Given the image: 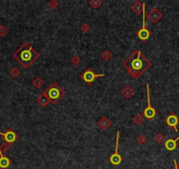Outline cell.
I'll return each instance as SVG.
<instances>
[{
    "mask_svg": "<svg viewBox=\"0 0 179 169\" xmlns=\"http://www.w3.org/2000/svg\"><path fill=\"white\" fill-rule=\"evenodd\" d=\"M37 101H38V103L41 106V107H43V108H45L46 106H48V104L49 103V100H48V99L44 95V94L42 93L39 97H38V99H37Z\"/></svg>",
    "mask_w": 179,
    "mask_h": 169,
    "instance_id": "16",
    "label": "cell"
},
{
    "mask_svg": "<svg viewBox=\"0 0 179 169\" xmlns=\"http://www.w3.org/2000/svg\"><path fill=\"white\" fill-rule=\"evenodd\" d=\"M179 140V137L176 138V139H173V138H170L168 139L165 143H164V146L165 148L170 151V152H172L174 150H176V146H177V141Z\"/></svg>",
    "mask_w": 179,
    "mask_h": 169,
    "instance_id": "12",
    "label": "cell"
},
{
    "mask_svg": "<svg viewBox=\"0 0 179 169\" xmlns=\"http://www.w3.org/2000/svg\"><path fill=\"white\" fill-rule=\"evenodd\" d=\"M71 63H72L74 65H79L80 63H81V59L79 58V56L75 55V56H73L72 59H71Z\"/></svg>",
    "mask_w": 179,
    "mask_h": 169,
    "instance_id": "25",
    "label": "cell"
},
{
    "mask_svg": "<svg viewBox=\"0 0 179 169\" xmlns=\"http://www.w3.org/2000/svg\"><path fill=\"white\" fill-rule=\"evenodd\" d=\"M10 147H11V144H9L5 142H3L1 144H0V152L5 154L10 150Z\"/></svg>",
    "mask_w": 179,
    "mask_h": 169,
    "instance_id": "18",
    "label": "cell"
},
{
    "mask_svg": "<svg viewBox=\"0 0 179 169\" xmlns=\"http://www.w3.org/2000/svg\"><path fill=\"white\" fill-rule=\"evenodd\" d=\"M105 74H95L91 68L86 69L81 75V78L88 85H91L94 82L95 79H97L99 77H104Z\"/></svg>",
    "mask_w": 179,
    "mask_h": 169,
    "instance_id": "7",
    "label": "cell"
},
{
    "mask_svg": "<svg viewBox=\"0 0 179 169\" xmlns=\"http://www.w3.org/2000/svg\"><path fill=\"white\" fill-rule=\"evenodd\" d=\"M122 95L124 96L125 98L127 99H129L132 97V95H133L134 92H133V90L129 86H127L124 89L122 90V92H121Z\"/></svg>",
    "mask_w": 179,
    "mask_h": 169,
    "instance_id": "15",
    "label": "cell"
},
{
    "mask_svg": "<svg viewBox=\"0 0 179 169\" xmlns=\"http://www.w3.org/2000/svg\"><path fill=\"white\" fill-rule=\"evenodd\" d=\"M89 4L94 9H97V8H98L100 5H102V1H101V0H91V1L89 2Z\"/></svg>",
    "mask_w": 179,
    "mask_h": 169,
    "instance_id": "20",
    "label": "cell"
},
{
    "mask_svg": "<svg viewBox=\"0 0 179 169\" xmlns=\"http://www.w3.org/2000/svg\"><path fill=\"white\" fill-rule=\"evenodd\" d=\"M147 16L153 23H157V22L162 18V13L156 7H153Z\"/></svg>",
    "mask_w": 179,
    "mask_h": 169,
    "instance_id": "10",
    "label": "cell"
},
{
    "mask_svg": "<svg viewBox=\"0 0 179 169\" xmlns=\"http://www.w3.org/2000/svg\"><path fill=\"white\" fill-rule=\"evenodd\" d=\"M7 33V28L4 25H0V36H5Z\"/></svg>",
    "mask_w": 179,
    "mask_h": 169,
    "instance_id": "26",
    "label": "cell"
},
{
    "mask_svg": "<svg viewBox=\"0 0 179 169\" xmlns=\"http://www.w3.org/2000/svg\"><path fill=\"white\" fill-rule=\"evenodd\" d=\"M111 121L106 116L101 117L97 122V125L101 128L102 130H107L111 126Z\"/></svg>",
    "mask_w": 179,
    "mask_h": 169,
    "instance_id": "13",
    "label": "cell"
},
{
    "mask_svg": "<svg viewBox=\"0 0 179 169\" xmlns=\"http://www.w3.org/2000/svg\"><path fill=\"white\" fill-rule=\"evenodd\" d=\"M48 6L51 9H56L59 6V3L56 1V0H51V1L48 3Z\"/></svg>",
    "mask_w": 179,
    "mask_h": 169,
    "instance_id": "24",
    "label": "cell"
},
{
    "mask_svg": "<svg viewBox=\"0 0 179 169\" xmlns=\"http://www.w3.org/2000/svg\"><path fill=\"white\" fill-rule=\"evenodd\" d=\"M43 94L48 99L49 102L54 105L57 104L58 101L65 96L64 90L62 89L55 82H53L49 86H48Z\"/></svg>",
    "mask_w": 179,
    "mask_h": 169,
    "instance_id": "3",
    "label": "cell"
},
{
    "mask_svg": "<svg viewBox=\"0 0 179 169\" xmlns=\"http://www.w3.org/2000/svg\"><path fill=\"white\" fill-rule=\"evenodd\" d=\"M101 57L102 59H104L105 61H109L111 57V54L109 50H105L102 54H101Z\"/></svg>",
    "mask_w": 179,
    "mask_h": 169,
    "instance_id": "21",
    "label": "cell"
},
{
    "mask_svg": "<svg viewBox=\"0 0 179 169\" xmlns=\"http://www.w3.org/2000/svg\"><path fill=\"white\" fill-rule=\"evenodd\" d=\"M13 56L25 69H28L39 58L40 54L29 42H24L13 54Z\"/></svg>",
    "mask_w": 179,
    "mask_h": 169,
    "instance_id": "2",
    "label": "cell"
},
{
    "mask_svg": "<svg viewBox=\"0 0 179 169\" xmlns=\"http://www.w3.org/2000/svg\"><path fill=\"white\" fill-rule=\"evenodd\" d=\"M10 74L12 75L13 77H18L20 75V71L18 68H13V69H12V71H10Z\"/></svg>",
    "mask_w": 179,
    "mask_h": 169,
    "instance_id": "23",
    "label": "cell"
},
{
    "mask_svg": "<svg viewBox=\"0 0 179 169\" xmlns=\"http://www.w3.org/2000/svg\"><path fill=\"white\" fill-rule=\"evenodd\" d=\"M32 84L33 85V86H35L36 88H40L43 85H44V81L41 79L40 77H37L32 82Z\"/></svg>",
    "mask_w": 179,
    "mask_h": 169,
    "instance_id": "19",
    "label": "cell"
},
{
    "mask_svg": "<svg viewBox=\"0 0 179 169\" xmlns=\"http://www.w3.org/2000/svg\"><path fill=\"white\" fill-rule=\"evenodd\" d=\"M0 136H1L3 138H4V141L9 144H13L18 138H19V136L17 135V133L13 130L9 128L6 132L3 133V132H0Z\"/></svg>",
    "mask_w": 179,
    "mask_h": 169,
    "instance_id": "8",
    "label": "cell"
},
{
    "mask_svg": "<svg viewBox=\"0 0 179 169\" xmlns=\"http://www.w3.org/2000/svg\"><path fill=\"white\" fill-rule=\"evenodd\" d=\"M133 121L134 122V123H135L136 125H141V123L144 122V116L141 114H137L135 116L133 117Z\"/></svg>",
    "mask_w": 179,
    "mask_h": 169,
    "instance_id": "17",
    "label": "cell"
},
{
    "mask_svg": "<svg viewBox=\"0 0 179 169\" xmlns=\"http://www.w3.org/2000/svg\"><path fill=\"white\" fill-rule=\"evenodd\" d=\"M146 86H147V95H148V106H147L146 108H145V109L143 110L142 113H143V116H144V117H146V118L149 119V120H151V119H153V118L156 116V114H157V111H156V110L151 106V104H150L149 84H147Z\"/></svg>",
    "mask_w": 179,
    "mask_h": 169,
    "instance_id": "5",
    "label": "cell"
},
{
    "mask_svg": "<svg viewBox=\"0 0 179 169\" xmlns=\"http://www.w3.org/2000/svg\"><path fill=\"white\" fill-rule=\"evenodd\" d=\"M11 165H12V160L0 152V169H7Z\"/></svg>",
    "mask_w": 179,
    "mask_h": 169,
    "instance_id": "11",
    "label": "cell"
},
{
    "mask_svg": "<svg viewBox=\"0 0 179 169\" xmlns=\"http://www.w3.org/2000/svg\"><path fill=\"white\" fill-rule=\"evenodd\" d=\"M174 165H175V167L173 169H179V165L177 164V162H176V160H174Z\"/></svg>",
    "mask_w": 179,
    "mask_h": 169,
    "instance_id": "29",
    "label": "cell"
},
{
    "mask_svg": "<svg viewBox=\"0 0 179 169\" xmlns=\"http://www.w3.org/2000/svg\"><path fill=\"white\" fill-rule=\"evenodd\" d=\"M119 131H117L115 152L111 154L109 158V161L111 162V165H113V166H118L122 162V157L119 153Z\"/></svg>",
    "mask_w": 179,
    "mask_h": 169,
    "instance_id": "6",
    "label": "cell"
},
{
    "mask_svg": "<svg viewBox=\"0 0 179 169\" xmlns=\"http://www.w3.org/2000/svg\"><path fill=\"white\" fill-rule=\"evenodd\" d=\"M154 141H156L158 144H161L164 141V136L162 133H157L154 136Z\"/></svg>",
    "mask_w": 179,
    "mask_h": 169,
    "instance_id": "22",
    "label": "cell"
},
{
    "mask_svg": "<svg viewBox=\"0 0 179 169\" xmlns=\"http://www.w3.org/2000/svg\"><path fill=\"white\" fill-rule=\"evenodd\" d=\"M131 8L136 14H140L143 11V3H141L140 1H136L132 5Z\"/></svg>",
    "mask_w": 179,
    "mask_h": 169,
    "instance_id": "14",
    "label": "cell"
},
{
    "mask_svg": "<svg viewBox=\"0 0 179 169\" xmlns=\"http://www.w3.org/2000/svg\"><path fill=\"white\" fill-rule=\"evenodd\" d=\"M137 141H138L139 144H143L145 142H146V138H145L143 135H140V136L138 137V138H137Z\"/></svg>",
    "mask_w": 179,
    "mask_h": 169,
    "instance_id": "28",
    "label": "cell"
},
{
    "mask_svg": "<svg viewBox=\"0 0 179 169\" xmlns=\"http://www.w3.org/2000/svg\"><path fill=\"white\" fill-rule=\"evenodd\" d=\"M146 4L143 3V11H142V13H143V17H142V27L136 33V35L137 37L141 40V41H146L148 40L150 36H151V33L150 31L146 27V21H145V18H146Z\"/></svg>",
    "mask_w": 179,
    "mask_h": 169,
    "instance_id": "4",
    "label": "cell"
},
{
    "mask_svg": "<svg viewBox=\"0 0 179 169\" xmlns=\"http://www.w3.org/2000/svg\"><path fill=\"white\" fill-rule=\"evenodd\" d=\"M122 65L132 77L134 78H139L145 71L150 68L151 63L141 50L136 49L123 62Z\"/></svg>",
    "mask_w": 179,
    "mask_h": 169,
    "instance_id": "1",
    "label": "cell"
},
{
    "mask_svg": "<svg viewBox=\"0 0 179 169\" xmlns=\"http://www.w3.org/2000/svg\"><path fill=\"white\" fill-rule=\"evenodd\" d=\"M163 122L166 123V124L169 126L170 129H173V130H175V131L176 132H177L178 131V130H177V125L179 124V117L176 115V114H174V113H170V114L164 120H163Z\"/></svg>",
    "mask_w": 179,
    "mask_h": 169,
    "instance_id": "9",
    "label": "cell"
},
{
    "mask_svg": "<svg viewBox=\"0 0 179 169\" xmlns=\"http://www.w3.org/2000/svg\"><path fill=\"white\" fill-rule=\"evenodd\" d=\"M81 29H82V31H83V32L87 33V32H89V31H90V29H91V27H90L87 23H84V24H83V25H82Z\"/></svg>",
    "mask_w": 179,
    "mask_h": 169,
    "instance_id": "27",
    "label": "cell"
}]
</instances>
